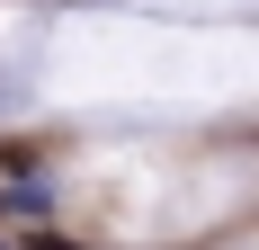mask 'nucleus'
I'll use <instances>...</instances> for the list:
<instances>
[{
    "label": "nucleus",
    "instance_id": "1",
    "mask_svg": "<svg viewBox=\"0 0 259 250\" xmlns=\"http://www.w3.org/2000/svg\"><path fill=\"white\" fill-rule=\"evenodd\" d=\"M45 205H54V179H45V170H18V179H9V215L45 224Z\"/></svg>",
    "mask_w": 259,
    "mask_h": 250
}]
</instances>
